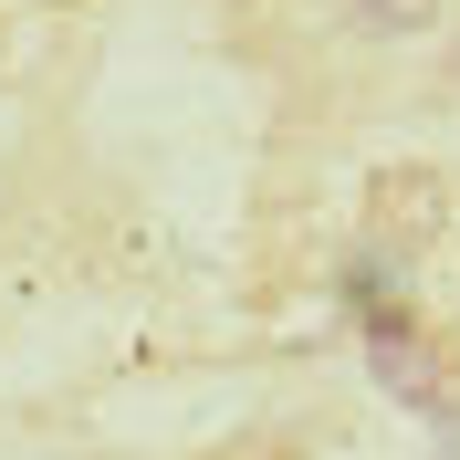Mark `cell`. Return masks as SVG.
<instances>
[{"label":"cell","mask_w":460,"mask_h":460,"mask_svg":"<svg viewBox=\"0 0 460 460\" xmlns=\"http://www.w3.org/2000/svg\"><path fill=\"white\" fill-rule=\"evenodd\" d=\"M429 22H439V0H356L345 11L356 42H408V31H429Z\"/></svg>","instance_id":"1"},{"label":"cell","mask_w":460,"mask_h":460,"mask_svg":"<svg viewBox=\"0 0 460 460\" xmlns=\"http://www.w3.org/2000/svg\"><path fill=\"white\" fill-rule=\"evenodd\" d=\"M450 84H460V53H450Z\"/></svg>","instance_id":"2"}]
</instances>
